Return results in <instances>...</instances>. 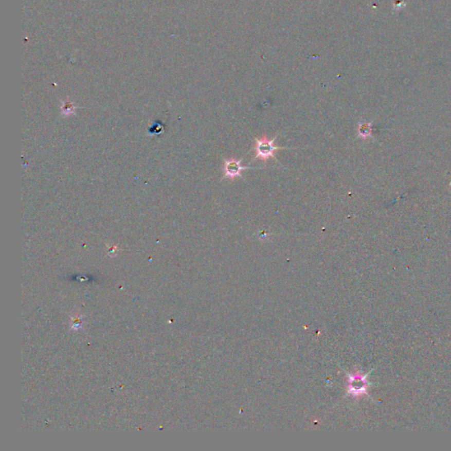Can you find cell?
<instances>
[{"mask_svg":"<svg viewBox=\"0 0 451 451\" xmlns=\"http://www.w3.org/2000/svg\"><path fill=\"white\" fill-rule=\"evenodd\" d=\"M278 135L275 136L274 138H267L266 136H264L261 138H255V145H254V151H255V156L254 160H261L263 161H267L269 159L273 158L275 159V151L280 150V149H286L287 148H280V147H276L274 142L276 140Z\"/></svg>","mask_w":451,"mask_h":451,"instance_id":"1","label":"cell"},{"mask_svg":"<svg viewBox=\"0 0 451 451\" xmlns=\"http://www.w3.org/2000/svg\"><path fill=\"white\" fill-rule=\"evenodd\" d=\"M243 159L237 160L234 158H231L229 160H226L224 161V166H223V179H233L237 177H243V172L245 169H253L251 167L243 166Z\"/></svg>","mask_w":451,"mask_h":451,"instance_id":"2","label":"cell"},{"mask_svg":"<svg viewBox=\"0 0 451 451\" xmlns=\"http://www.w3.org/2000/svg\"><path fill=\"white\" fill-rule=\"evenodd\" d=\"M367 385L366 376L360 374H351L348 380V392L353 396H359V394L365 392Z\"/></svg>","mask_w":451,"mask_h":451,"instance_id":"3","label":"cell"},{"mask_svg":"<svg viewBox=\"0 0 451 451\" xmlns=\"http://www.w3.org/2000/svg\"><path fill=\"white\" fill-rule=\"evenodd\" d=\"M370 126L369 124H367V123H362V124H359V135L362 136V137H367V136L369 135V133H370Z\"/></svg>","mask_w":451,"mask_h":451,"instance_id":"4","label":"cell"}]
</instances>
